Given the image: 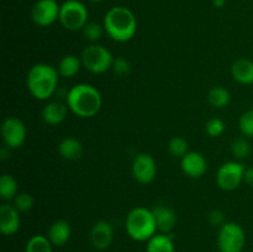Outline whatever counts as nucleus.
Returning a JSON list of instances; mask_svg holds the SVG:
<instances>
[{
	"label": "nucleus",
	"instance_id": "obj_1",
	"mask_svg": "<svg viewBox=\"0 0 253 252\" xmlns=\"http://www.w3.org/2000/svg\"><path fill=\"white\" fill-rule=\"evenodd\" d=\"M66 104L74 115L83 119L95 116L103 105V98L98 89L88 83L76 84L67 94Z\"/></svg>",
	"mask_w": 253,
	"mask_h": 252
},
{
	"label": "nucleus",
	"instance_id": "obj_2",
	"mask_svg": "<svg viewBox=\"0 0 253 252\" xmlns=\"http://www.w3.org/2000/svg\"><path fill=\"white\" fill-rule=\"evenodd\" d=\"M58 69L47 63H37L30 68L26 84L30 94L37 100H48L58 86Z\"/></svg>",
	"mask_w": 253,
	"mask_h": 252
},
{
	"label": "nucleus",
	"instance_id": "obj_3",
	"mask_svg": "<svg viewBox=\"0 0 253 252\" xmlns=\"http://www.w3.org/2000/svg\"><path fill=\"white\" fill-rule=\"evenodd\" d=\"M104 29L116 42H127L137 31V20L126 6H114L104 16Z\"/></svg>",
	"mask_w": 253,
	"mask_h": 252
},
{
	"label": "nucleus",
	"instance_id": "obj_4",
	"mask_svg": "<svg viewBox=\"0 0 253 252\" xmlns=\"http://www.w3.org/2000/svg\"><path fill=\"white\" fill-rule=\"evenodd\" d=\"M125 229L132 240L147 242L158 231L153 210L145 207L133 208L126 216Z\"/></svg>",
	"mask_w": 253,
	"mask_h": 252
},
{
	"label": "nucleus",
	"instance_id": "obj_5",
	"mask_svg": "<svg viewBox=\"0 0 253 252\" xmlns=\"http://www.w3.org/2000/svg\"><path fill=\"white\" fill-rule=\"evenodd\" d=\"M82 63L86 71L94 74L105 73L113 67V53L99 43H91L82 52Z\"/></svg>",
	"mask_w": 253,
	"mask_h": 252
},
{
	"label": "nucleus",
	"instance_id": "obj_6",
	"mask_svg": "<svg viewBox=\"0 0 253 252\" xmlns=\"http://www.w3.org/2000/svg\"><path fill=\"white\" fill-rule=\"evenodd\" d=\"M88 9L79 0H67L61 5L59 22L69 31H78L88 24Z\"/></svg>",
	"mask_w": 253,
	"mask_h": 252
},
{
	"label": "nucleus",
	"instance_id": "obj_7",
	"mask_svg": "<svg viewBox=\"0 0 253 252\" xmlns=\"http://www.w3.org/2000/svg\"><path fill=\"white\" fill-rule=\"evenodd\" d=\"M246 245V234L241 225L226 221L219 229L217 246L220 252H242Z\"/></svg>",
	"mask_w": 253,
	"mask_h": 252
},
{
	"label": "nucleus",
	"instance_id": "obj_8",
	"mask_svg": "<svg viewBox=\"0 0 253 252\" xmlns=\"http://www.w3.org/2000/svg\"><path fill=\"white\" fill-rule=\"evenodd\" d=\"M245 166L237 161H229L225 162L219 168L216 174V183L219 188L226 192H231L240 187L244 182L245 177Z\"/></svg>",
	"mask_w": 253,
	"mask_h": 252
},
{
	"label": "nucleus",
	"instance_id": "obj_9",
	"mask_svg": "<svg viewBox=\"0 0 253 252\" xmlns=\"http://www.w3.org/2000/svg\"><path fill=\"white\" fill-rule=\"evenodd\" d=\"M1 137L7 148H19L26 140V126L16 116H10L2 121Z\"/></svg>",
	"mask_w": 253,
	"mask_h": 252
},
{
	"label": "nucleus",
	"instance_id": "obj_10",
	"mask_svg": "<svg viewBox=\"0 0 253 252\" xmlns=\"http://www.w3.org/2000/svg\"><path fill=\"white\" fill-rule=\"evenodd\" d=\"M61 6L56 0H37L31 10V17L37 26L47 27L59 20Z\"/></svg>",
	"mask_w": 253,
	"mask_h": 252
},
{
	"label": "nucleus",
	"instance_id": "obj_11",
	"mask_svg": "<svg viewBox=\"0 0 253 252\" xmlns=\"http://www.w3.org/2000/svg\"><path fill=\"white\" fill-rule=\"evenodd\" d=\"M132 175L141 184H150L157 175V163L150 153H138L132 162Z\"/></svg>",
	"mask_w": 253,
	"mask_h": 252
},
{
	"label": "nucleus",
	"instance_id": "obj_12",
	"mask_svg": "<svg viewBox=\"0 0 253 252\" xmlns=\"http://www.w3.org/2000/svg\"><path fill=\"white\" fill-rule=\"evenodd\" d=\"M91 246L99 251H105L111 246L114 240L113 225L106 220H99L93 225L89 235Z\"/></svg>",
	"mask_w": 253,
	"mask_h": 252
},
{
	"label": "nucleus",
	"instance_id": "obj_13",
	"mask_svg": "<svg viewBox=\"0 0 253 252\" xmlns=\"http://www.w3.org/2000/svg\"><path fill=\"white\" fill-rule=\"evenodd\" d=\"M21 226L20 211L14 204L4 203L0 207V231L5 236H12Z\"/></svg>",
	"mask_w": 253,
	"mask_h": 252
},
{
	"label": "nucleus",
	"instance_id": "obj_14",
	"mask_svg": "<svg viewBox=\"0 0 253 252\" xmlns=\"http://www.w3.org/2000/svg\"><path fill=\"white\" fill-rule=\"evenodd\" d=\"M182 170L190 178H200L207 173L208 162L204 156L197 151H189L180 161Z\"/></svg>",
	"mask_w": 253,
	"mask_h": 252
},
{
	"label": "nucleus",
	"instance_id": "obj_15",
	"mask_svg": "<svg viewBox=\"0 0 253 252\" xmlns=\"http://www.w3.org/2000/svg\"><path fill=\"white\" fill-rule=\"evenodd\" d=\"M156 222H157L158 231L162 234H170L177 225V215L174 210L166 205H157L153 208Z\"/></svg>",
	"mask_w": 253,
	"mask_h": 252
},
{
	"label": "nucleus",
	"instance_id": "obj_16",
	"mask_svg": "<svg viewBox=\"0 0 253 252\" xmlns=\"http://www.w3.org/2000/svg\"><path fill=\"white\" fill-rule=\"evenodd\" d=\"M68 110V105L62 101H49L42 110V119L48 125H59L66 120Z\"/></svg>",
	"mask_w": 253,
	"mask_h": 252
},
{
	"label": "nucleus",
	"instance_id": "obj_17",
	"mask_svg": "<svg viewBox=\"0 0 253 252\" xmlns=\"http://www.w3.org/2000/svg\"><path fill=\"white\" fill-rule=\"evenodd\" d=\"M72 235V227L68 221L66 220H57L53 224L49 226L48 232H47V237L49 241L52 242L53 246H64L67 242L71 240Z\"/></svg>",
	"mask_w": 253,
	"mask_h": 252
},
{
	"label": "nucleus",
	"instance_id": "obj_18",
	"mask_svg": "<svg viewBox=\"0 0 253 252\" xmlns=\"http://www.w3.org/2000/svg\"><path fill=\"white\" fill-rule=\"evenodd\" d=\"M58 153L67 161H76L83 156L84 147L81 141L76 137H66L59 142Z\"/></svg>",
	"mask_w": 253,
	"mask_h": 252
},
{
	"label": "nucleus",
	"instance_id": "obj_19",
	"mask_svg": "<svg viewBox=\"0 0 253 252\" xmlns=\"http://www.w3.org/2000/svg\"><path fill=\"white\" fill-rule=\"evenodd\" d=\"M231 74L239 83L249 85L253 84V61L249 58H240L232 64Z\"/></svg>",
	"mask_w": 253,
	"mask_h": 252
},
{
	"label": "nucleus",
	"instance_id": "obj_20",
	"mask_svg": "<svg viewBox=\"0 0 253 252\" xmlns=\"http://www.w3.org/2000/svg\"><path fill=\"white\" fill-rule=\"evenodd\" d=\"M146 252H175L172 235L157 232L146 244Z\"/></svg>",
	"mask_w": 253,
	"mask_h": 252
},
{
	"label": "nucleus",
	"instance_id": "obj_21",
	"mask_svg": "<svg viewBox=\"0 0 253 252\" xmlns=\"http://www.w3.org/2000/svg\"><path fill=\"white\" fill-rule=\"evenodd\" d=\"M82 58H79L76 54H67L61 59L58 66V73L62 78H73L81 71Z\"/></svg>",
	"mask_w": 253,
	"mask_h": 252
},
{
	"label": "nucleus",
	"instance_id": "obj_22",
	"mask_svg": "<svg viewBox=\"0 0 253 252\" xmlns=\"http://www.w3.org/2000/svg\"><path fill=\"white\" fill-rule=\"evenodd\" d=\"M19 194L17 182L11 174H2L0 177V197L2 200H14Z\"/></svg>",
	"mask_w": 253,
	"mask_h": 252
},
{
	"label": "nucleus",
	"instance_id": "obj_23",
	"mask_svg": "<svg viewBox=\"0 0 253 252\" xmlns=\"http://www.w3.org/2000/svg\"><path fill=\"white\" fill-rule=\"evenodd\" d=\"M208 100L214 108L222 109L229 105L231 96H230V91L224 86H214L210 89L208 94Z\"/></svg>",
	"mask_w": 253,
	"mask_h": 252
},
{
	"label": "nucleus",
	"instance_id": "obj_24",
	"mask_svg": "<svg viewBox=\"0 0 253 252\" xmlns=\"http://www.w3.org/2000/svg\"><path fill=\"white\" fill-rule=\"evenodd\" d=\"M25 252H53V245L47 236L35 235L26 242Z\"/></svg>",
	"mask_w": 253,
	"mask_h": 252
},
{
	"label": "nucleus",
	"instance_id": "obj_25",
	"mask_svg": "<svg viewBox=\"0 0 253 252\" xmlns=\"http://www.w3.org/2000/svg\"><path fill=\"white\" fill-rule=\"evenodd\" d=\"M168 151L173 157L182 160L188 152H189V143L182 136H174L168 142Z\"/></svg>",
	"mask_w": 253,
	"mask_h": 252
},
{
	"label": "nucleus",
	"instance_id": "obj_26",
	"mask_svg": "<svg viewBox=\"0 0 253 252\" xmlns=\"http://www.w3.org/2000/svg\"><path fill=\"white\" fill-rule=\"evenodd\" d=\"M231 152L236 160H245L251 152V146L247 138L237 137L235 138L231 145Z\"/></svg>",
	"mask_w": 253,
	"mask_h": 252
},
{
	"label": "nucleus",
	"instance_id": "obj_27",
	"mask_svg": "<svg viewBox=\"0 0 253 252\" xmlns=\"http://www.w3.org/2000/svg\"><path fill=\"white\" fill-rule=\"evenodd\" d=\"M104 31H105L104 26L94 21H88V24L83 27L84 37L93 43H96L103 37Z\"/></svg>",
	"mask_w": 253,
	"mask_h": 252
},
{
	"label": "nucleus",
	"instance_id": "obj_28",
	"mask_svg": "<svg viewBox=\"0 0 253 252\" xmlns=\"http://www.w3.org/2000/svg\"><path fill=\"white\" fill-rule=\"evenodd\" d=\"M240 130L247 137H253V109L244 113L240 118Z\"/></svg>",
	"mask_w": 253,
	"mask_h": 252
},
{
	"label": "nucleus",
	"instance_id": "obj_29",
	"mask_svg": "<svg viewBox=\"0 0 253 252\" xmlns=\"http://www.w3.org/2000/svg\"><path fill=\"white\" fill-rule=\"evenodd\" d=\"M14 205L16 207V209L21 211H29L34 207V198L32 195H30L29 193H19V194L15 197L14 199Z\"/></svg>",
	"mask_w": 253,
	"mask_h": 252
},
{
	"label": "nucleus",
	"instance_id": "obj_30",
	"mask_svg": "<svg viewBox=\"0 0 253 252\" xmlns=\"http://www.w3.org/2000/svg\"><path fill=\"white\" fill-rule=\"evenodd\" d=\"M205 131L210 137H219L224 133L225 131V124L221 119L212 118L205 125Z\"/></svg>",
	"mask_w": 253,
	"mask_h": 252
},
{
	"label": "nucleus",
	"instance_id": "obj_31",
	"mask_svg": "<svg viewBox=\"0 0 253 252\" xmlns=\"http://www.w3.org/2000/svg\"><path fill=\"white\" fill-rule=\"evenodd\" d=\"M111 69L118 77H126L131 73V63L124 57H118L114 58Z\"/></svg>",
	"mask_w": 253,
	"mask_h": 252
},
{
	"label": "nucleus",
	"instance_id": "obj_32",
	"mask_svg": "<svg viewBox=\"0 0 253 252\" xmlns=\"http://www.w3.org/2000/svg\"><path fill=\"white\" fill-rule=\"evenodd\" d=\"M208 220H209L210 224L212 225V226H216V227H221L222 225L225 224V214L221 211V210H212V211L209 212V215H208Z\"/></svg>",
	"mask_w": 253,
	"mask_h": 252
},
{
	"label": "nucleus",
	"instance_id": "obj_33",
	"mask_svg": "<svg viewBox=\"0 0 253 252\" xmlns=\"http://www.w3.org/2000/svg\"><path fill=\"white\" fill-rule=\"evenodd\" d=\"M244 182H246L249 185H253V167L246 168V170H245Z\"/></svg>",
	"mask_w": 253,
	"mask_h": 252
},
{
	"label": "nucleus",
	"instance_id": "obj_34",
	"mask_svg": "<svg viewBox=\"0 0 253 252\" xmlns=\"http://www.w3.org/2000/svg\"><path fill=\"white\" fill-rule=\"evenodd\" d=\"M212 2H214V6L215 7H224L225 5V0H212Z\"/></svg>",
	"mask_w": 253,
	"mask_h": 252
},
{
	"label": "nucleus",
	"instance_id": "obj_35",
	"mask_svg": "<svg viewBox=\"0 0 253 252\" xmlns=\"http://www.w3.org/2000/svg\"><path fill=\"white\" fill-rule=\"evenodd\" d=\"M90 2H93V4H98V2H101L104 1V0H89Z\"/></svg>",
	"mask_w": 253,
	"mask_h": 252
}]
</instances>
